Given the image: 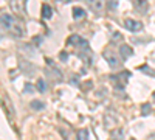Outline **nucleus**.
<instances>
[{
  "mask_svg": "<svg viewBox=\"0 0 155 140\" xmlns=\"http://www.w3.org/2000/svg\"><path fill=\"white\" fill-rule=\"evenodd\" d=\"M51 16H53L51 6H50V5H43V6H42V17H43V19H51Z\"/></svg>",
  "mask_w": 155,
  "mask_h": 140,
  "instance_id": "0eeeda50",
  "label": "nucleus"
},
{
  "mask_svg": "<svg viewBox=\"0 0 155 140\" xmlns=\"http://www.w3.org/2000/svg\"><path fill=\"white\" fill-rule=\"evenodd\" d=\"M25 90H26V92H30V90L33 92V87L30 86V84H25Z\"/></svg>",
  "mask_w": 155,
  "mask_h": 140,
  "instance_id": "f3484780",
  "label": "nucleus"
},
{
  "mask_svg": "<svg viewBox=\"0 0 155 140\" xmlns=\"http://www.w3.org/2000/svg\"><path fill=\"white\" fill-rule=\"evenodd\" d=\"M82 41H84V39H81V37H79L78 34H73V36H70V37H68L67 44H71V45H75V44H82Z\"/></svg>",
  "mask_w": 155,
  "mask_h": 140,
  "instance_id": "9d476101",
  "label": "nucleus"
},
{
  "mask_svg": "<svg viewBox=\"0 0 155 140\" xmlns=\"http://www.w3.org/2000/svg\"><path fill=\"white\" fill-rule=\"evenodd\" d=\"M73 17H75L76 20L78 19H82V17H85V11L82 8H79V6H75L73 8Z\"/></svg>",
  "mask_w": 155,
  "mask_h": 140,
  "instance_id": "423d86ee",
  "label": "nucleus"
},
{
  "mask_svg": "<svg viewBox=\"0 0 155 140\" xmlns=\"http://www.w3.org/2000/svg\"><path fill=\"white\" fill-rule=\"evenodd\" d=\"M16 22V19L10 14H6V13H2V28L3 30H11V26L14 25Z\"/></svg>",
  "mask_w": 155,
  "mask_h": 140,
  "instance_id": "7ed1b4c3",
  "label": "nucleus"
},
{
  "mask_svg": "<svg viewBox=\"0 0 155 140\" xmlns=\"http://www.w3.org/2000/svg\"><path fill=\"white\" fill-rule=\"evenodd\" d=\"M90 6H92V9H95V11H101L103 6H104V2L103 0H90Z\"/></svg>",
  "mask_w": 155,
  "mask_h": 140,
  "instance_id": "6e6552de",
  "label": "nucleus"
},
{
  "mask_svg": "<svg viewBox=\"0 0 155 140\" xmlns=\"http://www.w3.org/2000/svg\"><path fill=\"white\" fill-rule=\"evenodd\" d=\"M124 25H126L127 30L132 31V33H138V31L143 30V23L138 22V20H133V19H126V20H124Z\"/></svg>",
  "mask_w": 155,
  "mask_h": 140,
  "instance_id": "f257e3e1",
  "label": "nucleus"
},
{
  "mask_svg": "<svg viewBox=\"0 0 155 140\" xmlns=\"http://www.w3.org/2000/svg\"><path fill=\"white\" fill-rule=\"evenodd\" d=\"M140 70H141V72H144V73H148V75H151V76H155V70H152V69L149 67V65H141Z\"/></svg>",
  "mask_w": 155,
  "mask_h": 140,
  "instance_id": "ddd939ff",
  "label": "nucleus"
},
{
  "mask_svg": "<svg viewBox=\"0 0 155 140\" xmlns=\"http://www.w3.org/2000/svg\"><path fill=\"white\" fill-rule=\"evenodd\" d=\"M152 98H154V100H155V92H154V93H152Z\"/></svg>",
  "mask_w": 155,
  "mask_h": 140,
  "instance_id": "6ab92c4d",
  "label": "nucleus"
},
{
  "mask_svg": "<svg viewBox=\"0 0 155 140\" xmlns=\"http://www.w3.org/2000/svg\"><path fill=\"white\" fill-rule=\"evenodd\" d=\"M104 59L107 61V64L110 65V67H118V65H120V61H118V54H115V53H112V51H104Z\"/></svg>",
  "mask_w": 155,
  "mask_h": 140,
  "instance_id": "f03ea898",
  "label": "nucleus"
},
{
  "mask_svg": "<svg viewBox=\"0 0 155 140\" xmlns=\"http://www.w3.org/2000/svg\"><path fill=\"white\" fill-rule=\"evenodd\" d=\"M31 107L36 109V110H40V109H43V103L39 101V100H34V101L31 103Z\"/></svg>",
  "mask_w": 155,
  "mask_h": 140,
  "instance_id": "4468645a",
  "label": "nucleus"
},
{
  "mask_svg": "<svg viewBox=\"0 0 155 140\" xmlns=\"http://www.w3.org/2000/svg\"><path fill=\"white\" fill-rule=\"evenodd\" d=\"M61 59H62V61H67V53L62 51V53H61Z\"/></svg>",
  "mask_w": 155,
  "mask_h": 140,
  "instance_id": "dca6fc26",
  "label": "nucleus"
},
{
  "mask_svg": "<svg viewBox=\"0 0 155 140\" xmlns=\"http://www.w3.org/2000/svg\"><path fill=\"white\" fill-rule=\"evenodd\" d=\"M11 9L16 14H23V0H11Z\"/></svg>",
  "mask_w": 155,
  "mask_h": 140,
  "instance_id": "20e7f679",
  "label": "nucleus"
},
{
  "mask_svg": "<svg viewBox=\"0 0 155 140\" xmlns=\"http://www.w3.org/2000/svg\"><path fill=\"white\" fill-rule=\"evenodd\" d=\"M133 3L140 11H146L148 9V0H133Z\"/></svg>",
  "mask_w": 155,
  "mask_h": 140,
  "instance_id": "1a4fd4ad",
  "label": "nucleus"
},
{
  "mask_svg": "<svg viewBox=\"0 0 155 140\" xmlns=\"http://www.w3.org/2000/svg\"><path fill=\"white\" fill-rule=\"evenodd\" d=\"M78 140H88V131L87 129H79L78 131Z\"/></svg>",
  "mask_w": 155,
  "mask_h": 140,
  "instance_id": "9b49d317",
  "label": "nucleus"
},
{
  "mask_svg": "<svg viewBox=\"0 0 155 140\" xmlns=\"http://www.w3.org/2000/svg\"><path fill=\"white\" fill-rule=\"evenodd\" d=\"M132 53H133V50L130 48L129 45H121L120 47V54H121L123 59H127L129 56H132Z\"/></svg>",
  "mask_w": 155,
  "mask_h": 140,
  "instance_id": "39448f33",
  "label": "nucleus"
},
{
  "mask_svg": "<svg viewBox=\"0 0 155 140\" xmlns=\"http://www.w3.org/2000/svg\"><path fill=\"white\" fill-rule=\"evenodd\" d=\"M61 2H62V3H67V2H70V0H61Z\"/></svg>",
  "mask_w": 155,
  "mask_h": 140,
  "instance_id": "a211bd4d",
  "label": "nucleus"
},
{
  "mask_svg": "<svg viewBox=\"0 0 155 140\" xmlns=\"http://www.w3.org/2000/svg\"><path fill=\"white\" fill-rule=\"evenodd\" d=\"M37 90H39V92H42V93H43L45 90H47V82H45L42 78H40V79H37Z\"/></svg>",
  "mask_w": 155,
  "mask_h": 140,
  "instance_id": "f8f14e48",
  "label": "nucleus"
},
{
  "mask_svg": "<svg viewBox=\"0 0 155 140\" xmlns=\"http://www.w3.org/2000/svg\"><path fill=\"white\" fill-rule=\"evenodd\" d=\"M149 112H151V106L149 104H144L143 106V114L146 115V114H149Z\"/></svg>",
  "mask_w": 155,
  "mask_h": 140,
  "instance_id": "2eb2a0df",
  "label": "nucleus"
}]
</instances>
